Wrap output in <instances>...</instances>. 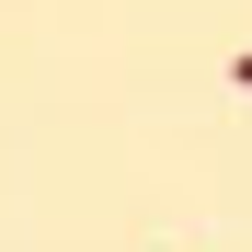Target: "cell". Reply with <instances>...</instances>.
Listing matches in <instances>:
<instances>
[{
	"label": "cell",
	"instance_id": "obj_1",
	"mask_svg": "<svg viewBox=\"0 0 252 252\" xmlns=\"http://www.w3.org/2000/svg\"><path fill=\"white\" fill-rule=\"evenodd\" d=\"M241 80H252V58H241Z\"/></svg>",
	"mask_w": 252,
	"mask_h": 252
}]
</instances>
